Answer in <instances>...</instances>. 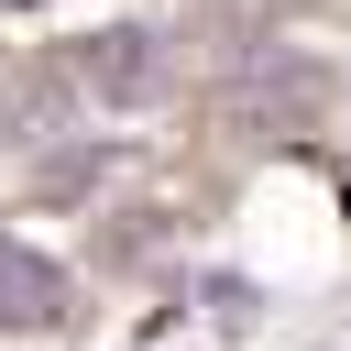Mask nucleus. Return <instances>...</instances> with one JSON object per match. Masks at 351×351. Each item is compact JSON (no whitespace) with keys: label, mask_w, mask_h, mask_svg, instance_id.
Returning a JSON list of instances; mask_svg holds the SVG:
<instances>
[{"label":"nucleus","mask_w":351,"mask_h":351,"mask_svg":"<svg viewBox=\"0 0 351 351\" xmlns=\"http://www.w3.org/2000/svg\"><path fill=\"white\" fill-rule=\"evenodd\" d=\"M44 318H66V274L33 241H0V329H44Z\"/></svg>","instance_id":"1"},{"label":"nucleus","mask_w":351,"mask_h":351,"mask_svg":"<svg viewBox=\"0 0 351 351\" xmlns=\"http://www.w3.org/2000/svg\"><path fill=\"white\" fill-rule=\"evenodd\" d=\"M66 77H88V88H99V110H132V88L154 77V33H132V22H121V33H99Z\"/></svg>","instance_id":"2"},{"label":"nucleus","mask_w":351,"mask_h":351,"mask_svg":"<svg viewBox=\"0 0 351 351\" xmlns=\"http://www.w3.org/2000/svg\"><path fill=\"white\" fill-rule=\"evenodd\" d=\"M241 99H252V121H285L296 99H318V66H296V55H274V66H252V77H241Z\"/></svg>","instance_id":"3"},{"label":"nucleus","mask_w":351,"mask_h":351,"mask_svg":"<svg viewBox=\"0 0 351 351\" xmlns=\"http://www.w3.org/2000/svg\"><path fill=\"white\" fill-rule=\"evenodd\" d=\"M11 11H33V0H11Z\"/></svg>","instance_id":"4"}]
</instances>
